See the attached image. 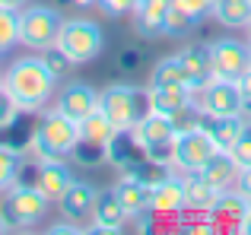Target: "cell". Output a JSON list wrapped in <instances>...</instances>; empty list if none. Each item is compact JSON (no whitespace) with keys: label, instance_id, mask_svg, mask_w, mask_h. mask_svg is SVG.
<instances>
[{"label":"cell","instance_id":"2","mask_svg":"<svg viewBox=\"0 0 251 235\" xmlns=\"http://www.w3.org/2000/svg\"><path fill=\"white\" fill-rule=\"evenodd\" d=\"M80 146V121L61 115L54 105L45 108L29 134V153L35 159H70Z\"/></svg>","mask_w":251,"mask_h":235},{"label":"cell","instance_id":"37","mask_svg":"<svg viewBox=\"0 0 251 235\" xmlns=\"http://www.w3.org/2000/svg\"><path fill=\"white\" fill-rule=\"evenodd\" d=\"M6 232H13V226H10V219L3 216V210H0V235H6Z\"/></svg>","mask_w":251,"mask_h":235},{"label":"cell","instance_id":"6","mask_svg":"<svg viewBox=\"0 0 251 235\" xmlns=\"http://www.w3.org/2000/svg\"><path fill=\"white\" fill-rule=\"evenodd\" d=\"M64 25V13L57 6L48 3H29L19 10V45H25L29 51L45 54L48 48L57 45Z\"/></svg>","mask_w":251,"mask_h":235},{"label":"cell","instance_id":"5","mask_svg":"<svg viewBox=\"0 0 251 235\" xmlns=\"http://www.w3.org/2000/svg\"><path fill=\"white\" fill-rule=\"evenodd\" d=\"M51 204H54V200L45 197V194L38 191L35 181H32V185L16 181L13 188L3 191V204H0V210H3L6 219H10L13 232H29V229H35V226L45 223Z\"/></svg>","mask_w":251,"mask_h":235},{"label":"cell","instance_id":"4","mask_svg":"<svg viewBox=\"0 0 251 235\" xmlns=\"http://www.w3.org/2000/svg\"><path fill=\"white\" fill-rule=\"evenodd\" d=\"M127 137L134 140L137 153L147 156V162L172 168V149H175V137H178V121H172L166 115H156V112H147L130 127Z\"/></svg>","mask_w":251,"mask_h":235},{"label":"cell","instance_id":"21","mask_svg":"<svg viewBox=\"0 0 251 235\" xmlns=\"http://www.w3.org/2000/svg\"><path fill=\"white\" fill-rule=\"evenodd\" d=\"M248 210H251V200L239 191V188H229V191L220 194V200L213 204V210H210L207 216L213 219L216 226H232V229H235V226L245 219Z\"/></svg>","mask_w":251,"mask_h":235},{"label":"cell","instance_id":"18","mask_svg":"<svg viewBox=\"0 0 251 235\" xmlns=\"http://www.w3.org/2000/svg\"><path fill=\"white\" fill-rule=\"evenodd\" d=\"M181 185H184V197H188V210L194 213H210L223 194L203 172H181Z\"/></svg>","mask_w":251,"mask_h":235},{"label":"cell","instance_id":"31","mask_svg":"<svg viewBox=\"0 0 251 235\" xmlns=\"http://www.w3.org/2000/svg\"><path fill=\"white\" fill-rule=\"evenodd\" d=\"M232 159L239 162V168L251 165V124L245 127V134H242V140L232 146Z\"/></svg>","mask_w":251,"mask_h":235},{"label":"cell","instance_id":"22","mask_svg":"<svg viewBox=\"0 0 251 235\" xmlns=\"http://www.w3.org/2000/svg\"><path fill=\"white\" fill-rule=\"evenodd\" d=\"M248 121L245 115H229V118H207V130L210 137H213V143L220 149H226V153H232V146L242 140V134H245Z\"/></svg>","mask_w":251,"mask_h":235},{"label":"cell","instance_id":"39","mask_svg":"<svg viewBox=\"0 0 251 235\" xmlns=\"http://www.w3.org/2000/svg\"><path fill=\"white\" fill-rule=\"evenodd\" d=\"M76 6H92V3H99V0H74Z\"/></svg>","mask_w":251,"mask_h":235},{"label":"cell","instance_id":"15","mask_svg":"<svg viewBox=\"0 0 251 235\" xmlns=\"http://www.w3.org/2000/svg\"><path fill=\"white\" fill-rule=\"evenodd\" d=\"M96 197H99V188L92 185V181L74 178V181H70V188L61 194V200H57V210H61L64 219L83 226V223H89V216H92Z\"/></svg>","mask_w":251,"mask_h":235},{"label":"cell","instance_id":"17","mask_svg":"<svg viewBox=\"0 0 251 235\" xmlns=\"http://www.w3.org/2000/svg\"><path fill=\"white\" fill-rule=\"evenodd\" d=\"M74 168L67 165V159H38L35 165V185L38 191L45 194V197H51L57 204L61 200V194L70 188V181H74Z\"/></svg>","mask_w":251,"mask_h":235},{"label":"cell","instance_id":"36","mask_svg":"<svg viewBox=\"0 0 251 235\" xmlns=\"http://www.w3.org/2000/svg\"><path fill=\"white\" fill-rule=\"evenodd\" d=\"M235 232H239V235H251V210L245 213V219H242V223L235 226Z\"/></svg>","mask_w":251,"mask_h":235},{"label":"cell","instance_id":"20","mask_svg":"<svg viewBox=\"0 0 251 235\" xmlns=\"http://www.w3.org/2000/svg\"><path fill=\"white\" fill-rule=\"evenodd\" d=\"M181 57V67L188 73V86L191 89H201L203 83L213 80V61H210V45H188V48L178 51Z\"/></svg>","mask_w":251,"mask_h":235},{"label":"cell","instance_id":"29","mask_svg":"<svg viewBox=\"0 0 251 235\" xmlns=\"http://www.w3.org/2000/svg\"><path fill=\"white\" fill-rule=\"evenodd\" d=\"M172 3H175L178 10H184L191 19L203 23V16H213V3L216 0H172Z\"/></svg>","mask_w":251,"mask_h":235},{"label":"cell","instance_id":"14","mask_svg":"<svg viewBox=\"0 0 251 235\" xmlns=\"http://www.w3.org/2000/svg\"><path fill=\"white\" fill-rule=\"evenodd\" d=\"M181 210H188V197H184V185H181V175L178 172H169L159 181L150 185V213H156V216H175Z\"/></svg>","mask_w":251,"mask_h":235},{"label":"cell","instance_id":"7","mask_svg":"<svg viewBox=\"0 0 251 235\" xmlns=\"http://www.w3.org/2000/svg\"><path fill=\"white\" fill-rule=\"evenodd\" d=\"M220 153V146L213 143L207 124H188L178 127L175 149H172V172H201L213 156Z\"/></svg>","mask_w":251,"mask_h":235},{"label":"cell","instance_id":"33","mask_svg":"<svg viewBox=\"0 0 251 235\" xmlns=\"http://www.w3.org/2000/svg\"><path fill=\"white\" fill-rule=\"evenodd\" d=\"M235 188H239L242 194L251 200V165H245V168H239V178H235Z\"/></svg>","mask_w":251,"mask_h":235},{"label":"cell","instance_id":"35","mask_svg":"<svg viewBox=\"0 0 251 235\" xmlns=\"http://www.w3.org/2000/svg\"><path fill=\"white\" fill-rule=\"evenodd\" d=\"M0 6H3V10H13V13H19L23 6H29V0H0Z\"/></svg>","mask_w":251,"mask_h":235},{"label":"cell","instance_id":"12","mask_svg":"<svg viewBox=\"0 0 251 235\" xmlns=\"http://www.w3.org/2000/svg\"><path fill=\"white\" fill-rule=\"evenodd\" d=\"M147 112L178 121L181 115L194 112V89L191 86H147Z\"/></svg>","mask_w":251,"mask_h":235},{"label":"cell","instance_id":"24","mask_svg":"<svg viewBox=\"0 0 251 235\" xmlns=\"http://www.w3.org/2000/svg\"><path fill=\"white\" fill-rule=\"evenodd\" d=\"M213 19L223 29H248L251 23V0H216Z\"/></svg>","mask_w":251,"mask_h":235},{"label":"cell","instance_id":"11","mask_svg":"<svg viewBox=\"0 0 251 235\" xmlns=\"http://www.w3.org/2000/svg\"><path fill=\"white\" fill-rule=\"evenodd\" d=\"M130 226V213L127 207L121 204L115 188L108 191H99L96 197V207H92V216H89V232L96 235H118Z\"/></svg>","mask_w":251,"mask_h":235},{"label":"cell","instance_id":"34","mask_svg":"<svg viewBox=\"0 0 251 235\" xmlns=\"http://www.w3.org/2000/svg\"><path fill=\"white\" fill-rule=\"evenodd\" d=\"M235 83H239V89H242V99H245V112H251V70H248V73H242Z\"/></svg>","mask_w":251,"mask_h":235},{"label":"cell","instance_id":"30","mask_svg":"<svg viewBox=\"0 0 251 235\" xmlns=\"http://www.w3.org/2000/svg\"><path fill=\"white\" fill-rule=\"evenodd\" d=\"M19 105L10 99V93H6L3 86H0V130H6V127H13V124L19 121Z\"/></svg>","mask_w":251,"mask_h":235},{"label":"cell","instance_id":"25","mask_svg":"<svg viewBox=\"0 0 251 235\" xmlns=\"http://www.w3.org/2000/svg\"><path fill=\"white\" fill-rule=\"evenodd\" d=\"M150 86H188V73L181 67V57L169 54L162 61H156L153 73H150Z\"/></svg>","mask_w":251,"mask_h":235},{"label":"cell","instance_id":"27","mask_svg":"<svg viewBox=\"0 0 251 235\" xmlns=\"http://www.w3.org/2000/svg\"><path fill=\"white\" fill-rule=\"evenodd\" d=\"M13 45H19V13L0 6V54H6Z\"/></svg>","mask_w":251,"mask_h":235},{"label":"cell","instance_id":"3","mask_svg":"<svg viewBox=\"0 0 251 235\" xmlns=\"http://www.w3.org/2000/svg\"><path fill=\"white\" fill-rule=\"evenodd\" d=\"M54 48L70 61V67H86V64L102 57L105 32H102L99 23H92V19H86V16H70V19H64Z\"/></svg>","mask_w":251,"mask_h":235},{"label":"cell","instance_id":"32","mask_svg":"<svg viewBox=\"0 0 251 235\" xmlns=\"http://www.w3.org/2000/svg\"><path fill=\"white\" fill-rule=\"evenodd\" d=\"M99 3H102L111 16H130V10H134V0H99Z\"/></svg>","mask_w":251,"mask_h":235},{"label":"cell","instance_id":"23","mask_svg":"<svg viewBox=\"0 0 251 235\" xmlns=\"http://www.w3.org/2000/svg\"><path fill=\"white\" fill-rule=\"evenodd\" d=\"M201 172L207 175V178L213 181L220 191H229V188H235V178H239V162L232 159V153L220 149V153H216L213 159H210L207 165L201 168Z\"/></svg>","mask_w":251,"mask_h":235},{"label":"cell","instance_id":"26","mask_svg":"<svg viewBox=\"0 0 251 235\" xmlns=\"http://www.w3.org/2000/svg\"><path fill=\"white\" fill-rule=\"evenodd\" d=\"M19 168H23V153L0 140V194L19 181Z\"/></svg>","mask_w":251,"mask_h":235},{"label":"cell","instance_id":"19","mask_svg":"<svg viewBox=\"0 0 251 235\" xmlns=\"http://www.w3.org/2000/svg\"><path fill=\"white\" fill-rule=\"evenodd\" d=\"M115 191H118V197H121V204L127 207L130 219H137V216H143V213H150V185L134 172V168H130V172L124 168V175L118 178Z\"/></svg>","mask_w":251,"mask_h":235},{"label":"cell","instance_id":"28","mask_svg":"<svg viewBox=\"0 0 251 235\" xmlns=\"http://www.w3.org/2000/svg\"><path fill=\"white\" fill-rule=\"evenodd\" d=\"M197 25H201L197 19H191L184 10H178V6L172 3V10H169V19H166V35H169V38H188L191 32L197 29Z\"/></svg>","mask_w":251,"mask_h":235},{"label":"cell","instance_id":"10","mask_svg":"<svg viewBox=\"0 0 251 235\" xmlns=\"http://www.w3.org/2000/svg\"><path fill=\"white\" fill-rule=\"evenodd\" d=\"M210 61H213V73L223 80H239L242 73L251 70V45L248 38H216L210 42Z\"/></svg>","mask_w":251,"mask_h":235},{"label":"cell","instance_id":"40","mask_svg":"<svg viewBox=\"0 0 251 235\" xmlns=\"http://www.w3.org/2000/svg\"><path fill=\"white\" fill-rule=\"evenodd\" d=\"M245 32H248V45H251V23H248V29H245Z\"/></svg>","mask_w":251,"mask_h":235},{"label":"cell","instance_id":"9","mask_svg":"<svg viewBox=\"0 0 251 235\" xmlns=\"http://www.w3.org/2000/svg\"><path fill=\"white\" fill-rule=\"evenodd\" d=\"M194 112L201 118H229V115H245V99L235 80H223L213 76L194 89Z\"/></svg>","mask_w":251,"mask_h":235},{"label":"cell","instance_id":"38","mask_svg":"<svg viewBox=\"0 0 251 235\" xmlns=\"http://www.w3.org/2000/svg\"><path fill=\"white\" fill-rule=\"evenodd\" d=\"M134 61H137V54H134V51H130V54L124 51V54H121V64H124V67H127V64H134Z\"/></svg>","mask_w":251,"mask_h":235},{"label":"cell","instance_id":"41","mask_svg":"<svg viewBox=\"0 0 251 235\" xmlns=\"http://www.w3.org/2000/svg\"><path fill=\"white\" fill-rule=\"evenodd\" d=\"M0 80H3V73H0Z\"/></svg>","mask_w":251,"mask_h":235},{"label":"cell","instance_id":"8","mask_svg":"<svg viewBox=\"0 0 251 235\" xmlns=\"http://www.w3.org/2000/svg\"><path fill=\"white\" fill-rule=\"evenodd\" d=\"M99 108L108 115V121L121 134H130V127L147 115V93L130 83H111L99 95Z\"/></svg>","mask_w":251,"mask_h":235},{"label":"cell","instance_id":"16","mask_svg":"<svg viewBox=\"0 0 251 235\" xmlns=\"http://www.w3.org/2000/svg\"><path fill=\"white\" fill-rule=\"evenodd\" d=\"M172 10V0H137L130 10V25L140 38L166 35V19Z\"/></svg>","mask_w":251,"mask_h":235},{"label":"cell","instance_id":"13","mask_svg":"<svg viewBox=\"0 0 251 235\" xmlns=\"http://www.w3.org/2000/svg\"><path fill=\"white\" fill-rule=\"evenodd\" d=\"M99 95L102 93H99L96 86H89V83H83V80H74V83H67V86L57 89L54 108L61 115L74 118V121H83L86 115H92L99 108Z\"/></svg>","mask_w":251,"mask_h":235},{"label":"cell","instance_id":"1","mask_svg":"<svg viewBox=\"0 0 251 235\" xmlns=\"http://www.w3.org/2000/svg\"><path fill=\"white\" fill-rule=\"evenodd\" d=\"M57 80H61V73H54L48 57L25 54V57H16L3 70L0 86L10 93V99L19 105L23 115H42L57 95Z\"/></svg>","mask_w":251,"mask_h":235}]
</instances>
